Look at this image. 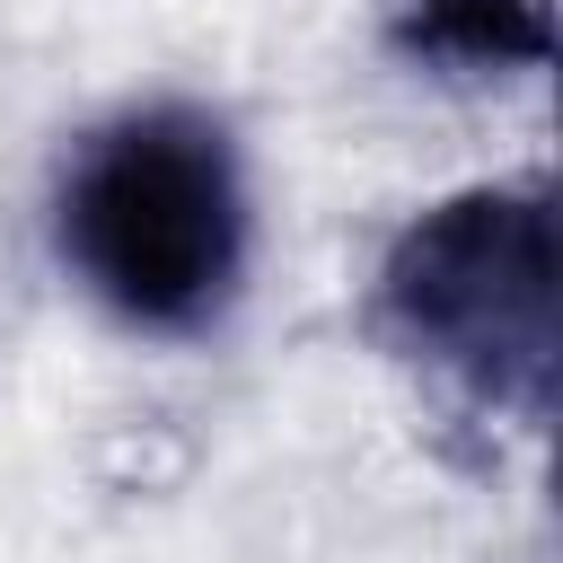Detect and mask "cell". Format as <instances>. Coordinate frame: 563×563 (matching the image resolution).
Here are the masks:
<instances>
[{
  "label": "cell",
  "instance_id": "2",
  "mask_svg": "<svg viewBox=\"0 0 563 563\" xmlns=\"http://www.w3.org/2000/svg\"><path fill=\"white\" fill-rule=\"evenodd\" d=\"M369 317L396 361L440 378L466 413L545 431L563 361V246L554 185H466L422 202L369 282Z\"/></svg>",
  "mask_w": 563,
  "mask_h": 563
},
{
  "label": "cell",
  "instance_id": "3",
  "mask_svg": "<svg viewBox=\"0 0 563 563\" xmlns=\"http://www.w3.org/2000/svg\"><path fill=\"white\" fill-rule=\"evenodd\" d=\"M396 62L431 79H528L554 62L545 0H387Z\"/></svg>",
  "mask_w": 563,
  "mask_h": 563
},
{
  "label": "cell",
  "instance_id": "1",
  "mask_svg": "<svg viewBox=\"0 0 563 563\" xmlns=\"http://www.w3.org/2000/svg\"><path fill=\"white\" fill-rule=\"evenodd\" d=\"M70 282L132 334H211L255 264V185L238 132L194 97H150L79 132L53 185Z\"/></svg>",
  "mask_w": 563,
  "mask_h": 563
}]
</instances>
